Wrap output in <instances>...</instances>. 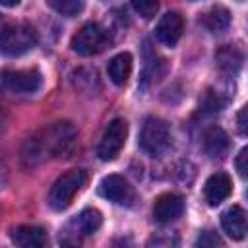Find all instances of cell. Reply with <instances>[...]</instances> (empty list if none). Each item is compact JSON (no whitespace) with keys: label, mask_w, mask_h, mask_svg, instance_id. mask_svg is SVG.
I'll list each match as a JSON object with an SVG mask.
<instances>
[{"label":"cell","mask_w":248,"mask_h":248,"mask_svg":"<svg viewBox=\"0 0 248 248\" xmlns=\"http://www.w3.org/2000/svg\"><path fill=\"white\" fill-rule=\"evenodd\" d=\"M76 138L78 132L72 122H54L25 140L21 147V161L27 167H35L45 159L66 157L74 149Z\"/></svg>","instance_id":"cell-1"},{"label":"cell","mask_w":248,"mask_h":248,"mask_svg":"<svg viewBox=\"0 0 248 248\" xmlns=\"http://www.w3.org/2000/svg\"><path fill=\"white\" fill-rule=\"evenodd\" d=\"M37 31L29 23H4L0 46L6 56H21L37 45Z\"/></svg>","instance_id":"cell-2"},{"label":"cell","mask_w":248,"mask_h":248,"mask_svg":"<svg viewBox=\"0 0 248 248\" xmlns=\"http://www.w3.org/2000/svg\"><path fill=\"white\" fill-rule=\"evenodd\" d=\"M85 182H87V174H85V170H81V169H72V170L64 172V174L52 184V188H50V192H48V205H50L54 211L66 209V207L74 202L76 194L85 186Z\"/></svg>","instance_id":"cell-3"},{"label":"cell","mask_w":248,"mask_h":248,"mask_svg":"<svg viewBox=\"0 0 248 248\" xmlns=\"http://www.w3.org/2000/svg\"><path fill=\"white\" fill-rule=\"evenodd\" d=\"M170 143V128L163 118L157 116H149L145 118V122L141 124L140 130V140L138 145L143 153L155 157L161 155Z\"/></svg>","instance_id":"cell-4"},{"label":"cell","mask_w":248,"mask_h":248,"mask_svg":"<svg viewBox=\"0 0 248 248\" xmlns=\"http://www.w3.org/2000/svg\"><path fill=\"white\" fill-rule=\"evenodd\" d=\"M108 43H110V39L99 23H85L72 37L70 46L79 56H93V54L103 52L108 46Z\"/></svg>","instance_id":"cell-5"},{"label":"cell","mask_w":248,"mask_h":248,"mask_svg":"<svg viewBox=\"0 0 248 248\" xmlns=\"http://www.w3.org/2000/svg\"><path fill=\"white\" fill-rule=\"evenodd\" d=\"M128 138V122L124 118H114L105 128L101 141L97 145V155L101 161H112L122 151Z\"/></svg>","instance_id":"cell-6"},{"label":"cell","mask_w":248,"mask_h":248,"mask_svg":"<svg viewBox=\"0 0 248 248\" xmlns=\"http://www.w3.org/2000/svg\"><path fill=\"white\" fill-rule=\"evenodd\" d=\"M43 83L41 74L35 68L27 70H4L2 72V85L6 91L16 95H33L39 91Z\"/></svg>","instance_id":"cell-7"},{"label":"cell","mask_w":248,"mask_h":248,"mask_svg":"<svg viewBox=\"0 0 248 248\" xmlns=\"http://www.w3.org/2000/svg\"><path fill=\"white\" fill-rule=\"evenodd\" d=\"M99 194L105 200H108L112 203H118V205L130 203L132 198H134L132 186L120 174H108V176H105L101 180V184H99Z\"/></svg>","instance_id":"cell-8"},{"label":"cell","mask_w":248,"mask_h":248,"mask_svg":"<svg viewBox=\"0 0 248 248\" xmlns=\"http://www.w3.org/2000/svg\"><path fill=\"white\" fill-rule=\"evenodd\" d=\"M231 192H232V182L225 172H215L205 180L203 198L211 207H217L219 203H223L231 196Z\"/></svg>","instance_id":"cell-9"},{"label":"cell","mask_w":248,"mask_h":248,"mask_svg":"<svg viewBox=\"0 0 248 248\" xmlns=\"http://www.w3.org/2000/svg\"><path fill=\"white\" fill-rule=\"evenodd\" d=\"M182 29H184V19H182V16L176 14V12H169V14H165V16L159 19V23H157V27H155V37H157L163 45L174 46V45L178 43V39L182 37Z\"/></svg>","instance_id":"cell-10"},{"label":"cell","mask_w":248,"mask_h":248,"mask_svg":"<svg viewBox=\"0 0 248 248\" xmlns=\"http://www.w3.org/2000/svg\"><path fill=\"white\" fill-rule=\"evenodd\" d=\"M221 227L232 240H242L248 234V213L240 205H231L221 215Z\"/></svg>","instance_id":"cell-11"},{"label":"cell","mask_w":248,"mask_h":248,"mask_svg":"<svg viewBox=\"0 0 248 248\" xmlns=\"http://www.w3.org/2000/svg\"><path fill=\"white\" fill-rule=\"evenodd\" d=\"M182 211H184V202L176 194H163L155 200V205H153V217L159 223H170L178 219Z\"/></svg>","instance_id":"cell-12"},{"label":"cell","mask_w":248,"mask_h":248,"mask_svg":"<svg viewBox=\"0 0 248 248\" xmlns=\"http://www.w3.org/2000/svg\"><path fill=\"white\" fill-rule=\"evenodd\" d=\"M242 60H244V54L234 45H223L215 52V64H217V68L223 74H227V76H234L240 70Z\"/></svg>","instance_id":"cell-13"},{"label":"cell","mask_w":248,"mask_h":248,"mask_svg":"<svg viewBox=\"0 0 248 248\" xmlns=\"http://www.w3.org/2000/svg\"><path fill=\"white\" fill-rule=\"evenodd\" d=\"M12 240L21 248H41L46 244V232L35 225H19L14 229Z\"/></svg>","instance_id":"cell-14"},{"label":"cell","mask_w":248,"mask_h":248,"mask_svg":"<svg viewBox=\"0 0 248 248\" xmlns=\"http://www.w3.org/2000/svg\"><path fill=\"white\" fill-rule=\"evenodd\" d=\"M203 151L211 159H223L229 151V138L219 126H211L203 134Z\"/></svg>","instance_id":"cell-15"},{"label":"cell","mask_w":248,"mask_h":248,"mask_svg":"<svg viewBox=\"0 0 248 248\" xmlns=\"http://www.w3.org/2000/svg\"><path fill=\"white\" fill-rule=\"evenodd\" d=\"M107 74L114 85H124L132 74V54L120 52V54L112 56L107 66Z\"/></svg>","instance_id":"cell-16"},{"label":"cell","mask_w":248,"mask_h":248,"mask_svg":"<svg viewBox=\"0 0 248 248\" xmlns=\"http://www.w3.org/2000/svg\"><path fill=\"white\" fill-rule=\"evenodd\" d=\"M202 25L209 31V33H223L227 31V27L231 25V14L227 8L223 6H213L209 12L203 14V17L200 19Z\"/></svg>","instance_id":"cell-17"},{"label":"cell","mask_w":248,"mask_h":248,"mask_svg":"<svg viewBox=\"0 0 248 248\" xmlns=\"http://www.w3.org/2000/svg\"><path fill=\"white\" fill-rule=\"evenodd\" d=\"M145 66H143V83L159 79V76L165 70V60L157 56V52L149 50V45L145 43Z\"/></svg>","instance_id":"cell-18"},{"label":"cell","mask_w":248,"mask_h":248,"mask_svg":"<svg viewBox=\"0 0 248 248\" xmlns=\"http://www.w3.org/2000/svg\"><path fill=\"white\" fill-rule=\"evenodd\" d=\"M76 225H78L79 232H83V234H93V232H97V231L101 229V225H103V215H101L99 209L87 207V209H83V211L79 213Z\"/></svg>","instance_id":"cell-19"},{"label":"cell","mask_w":248,"mask_h":248,"mask_svg":"<svg viewBox=\"0 0 248 248\" xmlns=\"http://www.w3.org/2000/svg\"><path fill=\"white\" fill-rule=\"evenodd\" d=\"M46 4L62 16H78L83 10V0H46Z\"/></svg>","instance_id":"cell-20"},{"label":"cell","mask_w":248,"mask_h":248,"mask_svg":"<svg viewBox=\"0 0 248 248\" xmlns=\"http://www.w3.org/2000/svg\"><path fill=\"white\" fill-rule=\"evenodd\" d=\"M134 10L143 17V19H151L155 17V14L159 12V0H130Z\"/></svg>","instance_id":"cell-21"},{"label":"cell","mask_w":248,"mask_h":248,"mask_svg":"<svg viewBox=\"0 0 248 248\" xmlns=\"http://www.w3.org/2000/svg\"><path fill=\"white\" fill-rule=\"evenodd\" d=\"M234 167L242 178H248V145L238 151V155L234 159Z\"/></svg>","instance_id":"cell-22"},{"label":"cell","mask_w":248,"mask_h":248,"mask_svg":"<svg viewBox=\"0 0 248 248\" xmlns=\"http://www.w3.org/2000/svg\"><path fill=\"white\" fill-rule=\"evenodd\" d=\"M196 244H198V246H221L223 240H221L215 232H211V231H203V232L198 236Z\"/></svg>","instance_id":"cell-23"},{"label":"cell","mask_w":248,"mask_h":248,"mask_svg":"<svg viewBox=\"0 0 248 248\" xmlns=\"http://www.w3.org/2000/svg\"><path fill=\"white\" fill-rule=\"evenodd\" d=\"M236 130L242 136H248V105H244L236 114Z\"/></svg>","instance_id":"cell-24"},{"label":"cell","mask_w":248,"mask_h":248,"mask_svg":"<svg viewBox=\"0 0 248 248\" xmlns=\"http://www.w3.org/2000/svg\"><path fill=\"white\" fill-rule=\"evenodd\" d=\"M202 108L203 110H209V112H217V110H221V101H219V97H215L211 91L205 95V99L202 101Z\"/></svg>","instance_id":"cell-25"},{"label":"cell","mask_w":248,"mask_h":248,"mask_svg":"<svg viewBox=\"0 0 248 248\" xmlns=\"http://www.w3.org/2000/svg\"><path fill=\"white\" fill-rule=\"evenodd\" d=\"M2 2V6H6V8H12V6H17L21 0H0Z\"/></svg>","instance_id":"cell-26"}]
</instances>
